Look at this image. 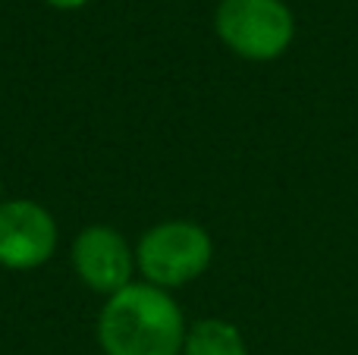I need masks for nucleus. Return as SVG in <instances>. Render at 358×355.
Wrapping results in <instances>:
<instances>
[{"label":"nucleus","instance_id":"nucleus-1","mask_svg":"<svg viewBox=\"0 0 358 355\" xmlns=\"http://www.w3.org/2000/svg\"><path fill=\"white\" fill-rule=\"evenodd\" d=\"M185 331L173 296L151 283H129L107 296L98 318L104 355H182Z\"/></svg>","mask_w":358,"mask_h":355},{"label":"nucleus","instance_id":"nucleus-2","mask_svg":"<svg viewBox=\"0 0 358 355\" xmlns=\"http://www.w3.org/2000/svg\"><path fill=\"white\" fill-rule=\"evenodd\" d=\"M214 258V242L208 230L192 220H164L151 226L136 249V268L145 283L161 289H179L198 280Z\"/></svg>","mask_w":358,"mask_h":355},{"label":"nucleus","instance_id":"nucleus-3","mask_svg":"<svg viewBox=\"0 0 358 355\" xmlns=\"http://www.w3.org/2000/svg\"><path fill=\"white\" fill-rule=\"evenodd\" d=\"M214 29L236 57L267 63L292 44L296 19L283 0H220Z\"/></svg>","mask_w":358,"mask_h":355},{"label":"nucleus","instance_id":"nucleus-4","mask_svg":"<svg viewBox=\"0 0 358 355\" xmlns=\"http://www.w3.org/2000/svg\"><path fill=\"white\" fill-rule=\"evenodd\" d=\"M57 249V220L38 201H0V268H41Z\"/></svg>","mask_w":358,"mask_h":355},{"label":"nucleus","instance_id":"nucleus-5","mask_svg":"<svg viewBox=\"0 0 358 355\" xmlns=\"http://www.w3.org/2000/svg\"><path fill=\"white\" fill-rule=\"evenodd\" d=\"M73 268L79 280L94 293L113 296L132 283L136 270V252L113 226L94 224L76 236L73 242Z\"/></svg>","mask_w":358,"mask_h":355},{"label":"nucleus","instance_id":"nucleus-6","mask_svg":"<svg viewBox=\"0 0 358 355\" xmlns=\"http://www.w3.org/2000/svg\"><path fill=\"white\" fill-rule=\"evenodd\" d=\"M182 355H248L239 327L223 318H204L185 331Z\"/></svg>","mask_w":358,"mask_h":355},{"label":"nucleus","instance_id":"nucleus-7","mask_svg":"<svg viewBox=\"0 0 358 355\" xmlns=\"http://www.w3.org/2000/svg\"><path fill=\"white\" fill-rule=\"evenodd\" d=\"M48 6H57V10H79V6H85L88 0H44Z\"/></svg>","mask_w":358,"mask_h":355}]
</instances>
